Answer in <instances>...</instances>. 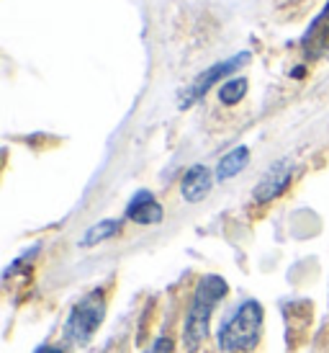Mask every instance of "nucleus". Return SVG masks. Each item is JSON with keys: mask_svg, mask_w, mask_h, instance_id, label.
Wrapping results in <instances>:
<instances>
[{"mask_svg": "<svg viewBox=\"0 0 329 353\" xmlns=\"http://www.w3.org/2000/svg\"><path fill=\"white\" fill-rule=\"evenodd\" d=\"M229 294V284L224 281L222 276L206 274L193 292L191 307L185 312L183 323V348L185 353H198L201 345L209 338V325H211V314L219 307L224 296Z\"/></svg>", "mask_w": 329, "mask_h": 353, "instance_id": "1", "label": "nucleus"}, {"mask_svg": "<svg viewBox=\"0 0 329 353\" xmlns=\"http://www.w3.org/2000/svg\"><path fill=\"white\" fill-rule=\"evenodd\" d=\"M265 312L262 304L247 299L237 307V312L219 330V351L222 353H250L260 343Z\"/></svg>", "mask_w": 329, "mask_h": 353, "instance_id": "2", "label": "nucleus"}, {"mask_svg": "<svg viewBox=\"0 0 329 353\" xmlns=\"http://www.w3.org/2000/svg\"><path fill=\"white\" fill-rule=\"evenodd\" d=\"M103 317H106V296L100 289H93L70 310V317L65 323L67 341L72 345H87L98 333V327L103 325Z\"/></svg>", "mask_w": 329, "mask_h": 353, "instance_id": "3", "label": "nucleus"}, {"mask_svg": "<svg viewBox=\"0 0 329 353\" xmlns=\"http://www.w3.org/2000/svg\"><path fill=\"white\" fill-rule=\"evenodd\" d=\"M250 62V52H240V54H234V57L224 59V62H216L213 68H209L206 72H201L198 78L191 83V88L183 93V99H180V106L188 108L193 106L195 101H201L209 93V90L219 83V80H224L226 75H232V72H237V70L242 68V65H247Z\"/></svg>", "mask_w": 329, "mask_h": 353, "instance_id": "4", "label": "nucleus"}, {"mask_svg": "<svg viewBox=\"0 0 329 353\" xmlns=\"http://www.w3.org/2000/svg\"><path fill=\"white\" fill-rule=\"evenodd\" d=\"M290 178H293V168L288 165V160L283 163H275V165L262 176V181L255 186V201L257 204H268L273 199H278L290 186Z\"/></svg>", "mask_w": 329, "mask_h": 353, "instance_id": "5", "label": "nucleus"}, {"mask_svg": "<svg viewBox=\"0 0 329 353\" xmlns=\"http://www.w3.org/2000/svg\"><path fill=\"white\" fill-rule=\"evenodd\" d=\"M126 219H131L136 225H160L162 206L152 196V191H136L131 201L126 204Z\"/></svg>", "mask_w": 329, "mask_h": 353, "instance_id": "6", "label": "nucleus"}, {"mask_svg": "<svg viewBox=\"0 0 329 353\" xmlns=\"http://www.w3.org/2000/svg\"><path fill=\"white\" fill-rule=\"evenodd\" d=\"M211 186H213L211 170L206 165H193L185 170L183 181H180V194H183L185 201L198 204V201H204V199L209 196Z\"/></svg>", "mask_w": 329, "mask_h": 353, "instance_id": "7", "label": "nucleus"}, {"mask_svg": "<svg viewBox=\"0 0 329 353\" xmlns=\"http://www.w3.org/2000/svg\"><path fill=\"white\" fill-rule=\"evenodd\" d=\"M301 44H304L306 54H311V57H319V54H324L329 50V3L324 6L319 16L314 19V23L309 26Z\"/></svg>", "mask_w": 329, "mask_h": 353, "instance_id": "8", "label": "nucleus"}, {"mask_svg": "<svg viewBox=\"0 0 329 353\" xmlns=\"http://www.w3.org/2000/svg\"><path fill=\"white\" fill-rule=\"evenodd\" d=\"M247 163H250V150L244 148V145L229 150L219 160V165H216V181H229V178L240 176L244 168H247Z\"/></svg>", "mask_w": 329, "mask_h": 353, "instance_id": "9", "label": "nucleus"}, {"mask_svg": "<svg viewBox=\"0 0 329 353\" xmlns=\"http://www.w3.org/2000/svg\"><path fill=\"white\" fill-rule=\"evenodd\" d=\"M118 230H121V219H103L80 237V248H93L103 240H111L114 235H118Z\"/></svg>", "mask_w": 329, "mask_h": 353, "instance_id": "10", "label": "nucleus"}, {"mask_svg": "<svg viewBox=\"0 0 329 353\" xmlns=\"http://www.w3.org/2000/svg\"><path fill=\"white\" fill-rule=\"evenodd\" d=\"M247 88H250L247 78L226 80V83H222V88H219V101H222L224 106H237L247 96Z\"/></svg>", "mask_w": 329, "mask_h": 353, "instance_id": "11", "label": "nucleus"}, {"mask_svg": "<svg viewBox=\"0 0 329 353\" xmlns=\"http://www.w3.org/2000/svg\"><path fill=\"white\" fill-rule=\"evenodd\" d=\"M145 353H173V341L170 338H157Z\"/></svg>", "mask_w": 329, "mask_h": 353, "instance_id": "12", "label": "nucleus"}, {"mask_svg": "<svg viewBox=\"0 0 329 353\" xmlns=\"http://www.w3.org/2000/svg\"><path fill=\"white\" fill-rule=\"evenodd\" d=\"M34 353H65V351L57 348V345H41V348H36Z\"/></svg>", "mask_w": 329, "mask_h": 353, "instance_id": "13", "label": "nucleus"}]
</instances>
